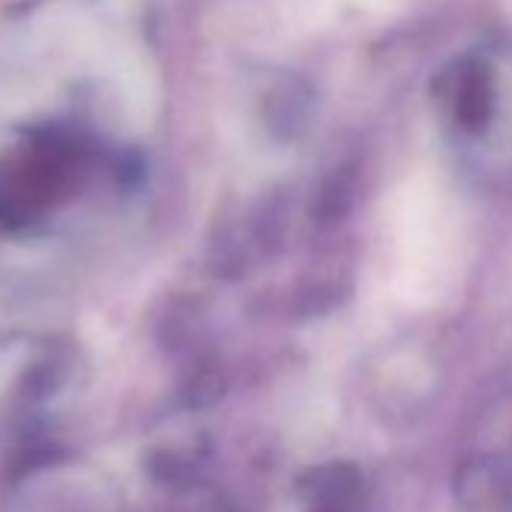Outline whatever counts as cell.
Wrapping results in <instances>:
<instances>
[{
    "label": "cell",
    "mask_w": 512,
    "mask_h": 512,
    "mask_svg": "<svg viewBox=\"0 0 512 512\" xmlns=\"http://www.w3.org/2000/svg\"><path fill=\"white\" fill-rule=\"evenodd\" d=\"M500 73L491 58L467 55L446 76V112L452 127L467 142H482L494 136L497 118L503 112Z\"/></svg>",
    "instance_id": "1"
}]
</instances>
